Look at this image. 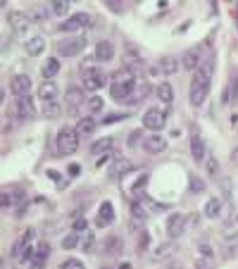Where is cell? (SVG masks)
<instances>
[{"label":"cell","instance_id":"cell-34","mask_svg":"<svg viewBox=\"0 0 238 269\" xmlns=\"http://www.w3.org/2000/svg\"><path fill=\"white\" fill-rule=\"evenodd\" d=\"M119 250H121V238L112 236L105 241V253H110V255H117Z\"/></svg>","mask_w":238,"mask_h":269},{"label":"cell","instance_id":"cell-16","mask_svg":"<svg viewBox=\"0 0 238 269\" xmlns=\"http://www.w3.org/2000/svg\"><path fill=\"white\" fill-rule=\"evenodd\" d=\"M48 258H50V246H48V243H41V246L36 248L33 260L29 262V265H31V269H43L45 262H48Z\"/></svg>","mask_w":238,"mask_h":269},{"label":"cell","instance_id":"cell-13","mask_svg":"<svg viewBox=\"0 0 238 269\" xmlns=\"http://www.w3.org/2000/svg\"><path fill=\"white\" fill-rule=\"evenodd\" d=\"M31 243H33V229H26L22 236L14 241V246H12V258L19 260V255H22L26 248H31Z\"/></svg>","mask_w":238,"mask_h":269},{"label":"cell","instance_id":"cell-47","mask_svg":"<svg viewBox=\"0 0 238 269\" xmlns=\"http://www.w3.org/2000/svg\"><path fill=\"white\" fill-rule=\"evenodd\" d=\"M119 119H121V115H110V117H105L103 122H105V124H112V122H119Z\"/></svg>","mask_w":238,"mask_h":269},{"label":"cell","instance_id":"cell-27","mask_svg":"<svg viewBox=\"0 0 238 269\" xmlns=\"http://www.w3.org/2000/svg\"><path fill=\"white\" fill-rule=\"evenodd\" d=\"M76 131H79V136H91V134L96 131V119L81 117L79 119V124H76Z\"/></svg>","mask_w":238,"mask_h":269},{"label":"cell","instance_id":"cell-9","mask_svg":"<svg viewBox=\"0 0 238 269\" xmlns=\"http://www.w3.org/2000/svg\"><path fill=\"white\" fill-rule=\"evenodd\" d=\"M84 86L86 91H100L105 86V74L100 69H84Z\"/></svg>","mask_w":238,"mask_h":269},{"label":"cell","instance_id":"cell-44","mask_svg":"<svg viewBox=\"0 0 238 269\" xmlns=\"http://www.w3.org/2000/svg\"><path fill=\"white\" fill-rule=\"evenodd\" d=\"M93 243H96V238H93V234H88L86 236V241H84V250H93Z\"/></svg>","mask_w":238,"mask_h":269},{"label":"cell","instance_id":"cell-18","mask_svg":"<svg viewBox=\"0 0 238 269\" xmlns=\"http://www.w3.org/2000/svg\"><path fill=\"white\" fill-rule=\"evenodd\" d=\"M115 57V45L110 41H100L96 45V62H110Z\"/></svg>","mask_w":238,"mask_h":269},{"label":"cell","instance_id":"cell-26","mask_svg":"<svg viewBox=\"0 0 238 269\" xmlns=\"http://www.w3.org/2000/svg\"><path fill=\"white\" fill-rule=\"evenodd\" d=\"M222 207H224V205H222L219 198H210V200L205 203V210H203V212H205L207 219H217L219 212H222Z\"/></svg>","mask_w":238,"mask_h":269},{"label":"cell","instance_id":"cell-20","mask_svg":"<svg viewBox=\"0 0 238 269\" xmlns=\"http://www.w3.org/2000/svg\"><path fill=\"white\" fill-rule=\"evenodd\" d=\"M191 155H193V160L200 164V162H205V145H203V138L198 136V134H193L191 136Z\"/></svg>","mask_w":238,"mask_h":269},{"label":"cell","instance_id":"cell-12","mask_svg":"<svg viewBox=\"0 0 238 269\" xmlns=\"http://www.w3.org/2000/svg\"><path fill=\"white\" fill-rule=\"evenodd\" d=\"M186 229V217L179 215V212H174V215H169V219H167V234H169V238H179L181 234H184Z\"/></svg>","mask_w":238,"mask_h":269},{"label":"cell","instance_id":"cell-49","mask_svg":"<svg viewBox=\"0 0 238 269\" xmlns=\"http://www.w3.org/2000/svg\"><path fill=\"white\" fill-rule=\"evenodd\" d=\"M234 162H236V164H238V148H236V150H234Z\"/></svg>","mask_w":238,"mask_h":269},{"label":"cell","instance_id":"cell-22","mask_svg":"<svg viewBox=\"0 0 238 269\" xmlns=\"http://www.w3.org/2000/svg\"><path fill=\"white\" fill-rule=\"evenodd\" d=\"M157 72L164 76L176 74V72H179V60H176V57H162L160 65H157Z\"/></svg>","mask_w":238,"mask_h":269},{"label":"cell","instance_id":"cell-17","mask_svg":"<svg viewBox=\"0 0 238 269\" xmlns=\"http://www.w3.org/2000/svg\"><path fill=\"white\" fill-rule=\"evenodd\" d=\"M17 115L22 119H31L36 115V105H33V100L29 96L17 98Z\"/></svg>","mask_w":238,"mask_h":269},{"label":"cell","instance_id":"cell-48","mask_svg":"<svg viewBox=\"0 0 238 269\" xmlns=\"http://www.w3.org/2000/svg\"><path fill=\"white\" fill-rule=\"evenodd\" d=\"M117 269H131V265H129V262H124V265H119Z\"/></svg>","mask_w":238,"mask_h":269},{"label":"cell","instance_id":"cell-43","mask_svg":"<svg viewBox=\"0 0 238 269\" xmlns=\"http://www.w3.org/2000/svg\"><path fill=\"white\" fill-rule=\"evenodd\" d=\"M10 205H12L10 191H2V210H10Z\"/></svg>","mask_w":238,"mask_h":269},{"label":"cell","instance_id":"cell-8","mask_svg":"<svg viewBox=\"0 0 238 269\" xmlns=\"http://www.w3.org/2000/svg\"><path fill=\"white\" fill-rule=\"evenodd\" d=\"M88 100H86V96H84V91L81 88H67V110L72 112V115H76L79 110L86 105Z\"/></svg>","mask_w":238,"mask_h":269},{"label":"cell","instance_id":"cell-11","mask_svg":"<svg viewBox=\"0 0 238 269\" xmlns=\"http://www.w3.org/2000/svg\"><path fill=\"white\" fill-rule=\"evenodd\" d=\"M143 148L150 152V155H160V152L167 150V140L160 134H150V136H145V140H143Z\"/></svg>","mask_w":238,"mask_h":269},{"label":"cell","instance_id":"cell-37","mask_svg":"<svg viewBox=\"0 0 238 269\" xmlns=\"http://www.w3.org/2000/svg\"><path fill=\"white\" fill-rule=\"evenodd\" d=\"M172 250H174L172 243H160V246H157V253H155V258H157V260H160V258H169V255H172Z\"/></svg>","mask_w":238,"mask_h":269},{"label":"cell","instance_id":"cell-6","mask_svg":"<svg viewBox=\"0 0 238 269\" xmlns=\"http://www.w3.org/2000/svg\"><path fill=\"white\" fill-rule=\"evenodd\" d=\"M164 124H167V115H164L160 108L145 110V115H143V127H145V129L160 131V129H164Z\"/></svg>","mask_w":238,"mask_h":269},{"label":"cell","instance_id":"cell-19","mask_svg":"<svg viewBox=\"0 0 238 269\" xmlns=\"http://www.w3.org/2000/svg\"><path fill=\"white\" fill-rule=\"evenodd\" d=\"M200 65H203V62H200V48H191V50L181 57V67H184V69H193L195 72Z\"/></svg>","mask_w":238,"mask_h":269},{"label":"cell","instance_id":"cell-46","mask_svg":"<svg viewBox=\"0 0 238 269\" xmlns=\"http://www.w3.org/2000/svg\"><path fill=\"white\" fill-rule=\"evenodd\" d=\"M198 250H200V253H203L205 258H212V248H210V246H200Z\"/></svg>","mask_w":238,"mask_h":269},{"label":"cell","instance_id":"cell-31","mask_svg":"<svg viewBox=\"0 0 238 269\" xmlns=\"http://www.w3.org/2000/svg\"><path fill=\"white\" fill-rule=\"evenodd\" d=\"M157 98L162 100L164 105H169V103L174 100V91H172V86H169V84H160V86H157Z\"/></svg>","mask_w":238,"mask_h":269},{"label":"cell","instance_id":"cell-35","mask_svg":"<svg viewBox=\"0 0 238 269\" xmlns=\"http://www.w3.org/2000/svg\"><path fill=\"white\" fill-rule=\"evenodd\" d=\"M103 105H105V100H103V98H100V96L88 98V103H86L88 112H93V115H96V112H100V110H103Z\"/></svg>","mask_w":238,"mask_h":269},{"label":"cell","instance_id":"cell-29","mask_svg":"<svg viewBox=\"0 0 238 269\" xmlns=\"http://www.w3.org/2000/svg\"><path fill=\"white\" fill-rule=\"evenodd\" d=\"M41 72H43L45 79H53V76L60 72V60H55V57H48V60L43 62V69H41Z\"/></svg>","mask_w":238,"mask_h":269},{"label":"cell","instance_id":"cell-30","mask_svg":"<svg viewBox=\"0 0 238 269\" xmlns=\"http://www.w3.org/2000/svg\"><path fill=\"white\" fill-rule=\"evenodd\" d=\"M236 98H238V76H234V79H231V84H229V88L224 91V100H222V103L229 105V103H234Z\"/></svg>","mask_w":238,"mask_h":269},{"label":"cell","instance_id":"cell-38","mask_svg":"<svg viewBox=\"0 0 238 269\" xmlns=\"http://www.w3.org/2000/svg\"><path fill=\"white\" fill-rule=\"evenodd\" d=\"M76 243H79V236H76V234H69V236L62 238V248H65V250H72Z\"/></svg>","mask_w":238,"mask_h":269},{"label":"cell","instance_id":"cell-50","mask_svg":"<svg viewBox=\"0 0 238 269\" xmlns=\"http://www.w3.org/2000/svg\"><path fill=\"white\" fill-rule=\"evenodd\" d=\"M0 5H2V7H5V5H7V0H0Z\"/></svg>","mask_w":238,"mask_h":269},{"label":"cell","instance_id":"cell-45","mask_svg":"<svg viewBox=\"0 0 238 269\" xmlns=\"http://www.w3.org/2000/svg\"><path fill=\"white\" fill-rule=\"evenodd\" d=\"M81 229H86V219H79V222H76V224H74V234H79Z\"/></svg>","mask_w":238,"mask_h":269},{"label":"cell","instance_id":"cell-10","mask_svg":"<svg viewBox=\"0 0 238 269\" xmlns=\"http://www.w3.org/2000/svg\"><path fill=\"white\" fill-rule=\"evenodd\" d=\"M10 91L14 93L17 98H22V96H29V91H31V79L26 74H17V76H12V81H10Z\"/></svg>","mask_w":238,"mask_h":269},{"label":"cell","instance_id":"cell-25","mask_svg":"<svg viewBox=\"0 0 238 269\" xmlns=\"http://www.w3.org/2000/svg\"><path fill=\"white\" fill-rule=\"evenodd\" d=\"M115 148V140L112 138H100L91 145V155H110Z\"/></svg>","mask_w":238,"mask_h":269},{"label":"cell","instance_id":"cell-28","mask_svg":"<svg viewBox=\"0 0 238 269\" xmlns=\"http://www.w3.org/2000/svg\"><path fill=\"white\" fill-rule=\"evenodd\" d=\"M48 7H50V12L55 17H65L67 10H69V0H50Z\"/></svg>","mask_w":238,"mask_h":269},{"label":"cell","instance_id":"cell-33","mask_svg":"<svg viewBox=\"0 0 238 269\" xmlns=\"http://www.w3.org/2000/svg\"><path fill=\"white\" fill-rule=\"evenodd\" d=\"M60 115H62V108L57 105V100H55V103H45L43 117H48V119H57Z\"/></svg>","mask_w":238,"mask_h":269},{"label":"cell","instance_id":"cell-41","mask_svg":"<svg viewBox=\"0 0 238 269\" xmlns=\"http://www.w3.org/2000/svg\"><path fill=\"white\" fill-rule=\"evenodd\" d=\"M29 19H31V22H43V19H45V12L43 10H33L31 14H29Z\"/></svg>","mask_w":238,"mask_h":269},{"label":"cell","instance_id":"cell-3","mask_svg":"<svg viewBox=\"0 0 238 269\" xmlns=\"http://www.w3.org/2000/svg\"><path fill=\"white\" fill-rule=\"evenodd\" d=\"M79 131L76 129H69V127H62V129L57 131V140H55V145H57V155H74L79 150Z\"/></svg>","mask_w":238,"mask_h":269},{"label":"cell","instance_id":"cell-4","mask_svg":"<svg viewBox=\"0 0 238 269\" xmlns=\"http://www.w3.org/2000/svg\"><path fill=\"white\" fill-rule=\"evenodd\" d=\"M84 48H86V38L84 36H72V38H65V41L57 43V53L62 57H74V55L84 53Z\"/></svg>","mask_w":238,"mask_h":269},{"label":"cell","instance_id":"cell-40","mask_svg":"<svg viewBox=\"0 0 238 269\" xmlns=\"http://www.w3.org/2000/svg\"><path fill=\"white\" fill-rule=\"evenodd\" d=\"M191 191H193V193H200V191H205V183L200 181V179H198V176H191Z\"/></svg>","mask_w":238,"mask_h":269},{"label":"cell","instance_id":"cell-39","mask_svg":"<svg viewBox=\"0 0 238 269\" xmlns=\"http://www.w3.org/2000/svg\"><path fill=\"white\" fill-rule=\"evenodd\" d=\"M131 210H133V217H136V219H145V217H148V212H145V207H143L141 203H133Z\"/></svg>","mask_w":238,"mask_h":269},{"label":"cell","instance_id":"cell-24","mask_svg":"<svg viewBox=\"0 0 238 269\" xmlns=\"http://www.w3.org/2000/svg\"><path fill=\"white\" fill-rule=\"evenodd\" d=\"M24 48H26V53L31 55V57H36V55H41L45 50V38H43V36H33V38L26 41Z\"/></svg>","mask_w":238,"mask_h":269},{"label":"cell","instance_id":"cell-14","mask_svg":"<svg viewBox=\"0 0 238 269\" xmlns=\"http://www.w3.org/2000/svg\"><path fill=\"white\" fill-rule=\"evenodd\" d=\"M57 93H60V91H57V84H55L53 79H45L43 84L38 86V98H41L43 103H55V100H57Z\"/></svg>","mask_w":238,"mask_h":269},{"label":"cell","instance_id":"cell-23","mask_svg":"<svg viewBox=\"0 0 238 269\" xmlns=\"http://www.w3.org/2000/svg\"><path fill=\"white\" fill-rule=\"evenodd\" d=\"M126 172H131V162L129 160H117L112 167H110V179H121V176H126Z\"/></svg>","mask_w":238,"mask_h":269},{"label":"cell","instance_id":"cell-15","mask_svg":"<svg viewBox=\"0 0 238 269\" xmlns=\"http://www.w3.org/2000/svg\"><path fill=\"white\" fill-rule=\"evenodd\" d=\"M112 222H115V210H112V203H110V200H105V203H100V207H98L96 224L98 226H110Z\"/></svg>","mask_w":238,"mask_h":269},{"label":"cell","instance_id":"cell-21","mask_svg":"<svg viewBox=\"0 0 238 269\" xmlns=\"http://www.w3.org/2000/svg\"><path fill=\"white\" fill-rule=\"evenodd\" d=\"M222 236L231 241V238H238V215H231L224 219V226H222Z\"/></svg>","mask_w":238,"mask_h":269},{"label":"cell","instance_id":"cell-36","mask_svg":"<svg viewBox=\"0 0 238 269\" xmlns=\"http://www.w3.org/2000/svg\"><path fill=\"white\" fill-rule=\"evenodd\" d=\"M60 269H86L84 267V262L81 260H76V258H67L60 262Z\"/></svg>","mask_w":238,"mask_h":269},{"label":"cell","instance_id":"cell-5","mask_svg":"<svg viewBox=\"0 0 238 269\" xmlns=\"http://www.w3.org/2000/svg\"><path fill=\"white\" fill-rule=\"evenodd\" d=\"M91 26V14L86 12H76L72 17H67V22L60 24V31L72 33V31H81V29H88Z\"/></svg>","mask_w":238,"mask_h":269},{"label":"cell","instance_id":"cell-1","mask_svg":"<svg viewBox=\"0 0 238 269\" xmlns=\"http://www.w3.org/2000/svg\"><path fill=\"white\" fill-rule=\"evenodd\" d=\"M210 84H212V60H207L205 65H200L193 72V81H191V105L193 108H200L205 103Z\"/></svg>","mask_w":238,"mask_h":269},{"label":"cell","instance_id":"cell-42","mask_svg":"<svg viewBox=\"0 0 238 269\" xmlns=\"http://www.w3.org/2000/svg\"><path fill=\"white\" fill-rule=\"evenodd\" d=\"M105 5L112 12H121V0H105Z\"/></svg>","mask_w":238,"mask_h":269},{"label":"cell","instance_id":"cell-2","mask_svg":"<svg viewBox=\"0 0 238 269\" xmlns=\"http://www.w3.org/2000/svg\"><path fill=\"white\" fill-rule=\"evenodd\" d=\"M133 88H136V76H133L131 69L121 67V69H117V72L112 74V81H110V96L115 98L117 103H124V100L133 93Z\"/></svg>","mask_w":238,"mask_h":269},{"label":"cell","instance_id":"cell-32","mask_svg":"<svg viewBox=\"0 0 238 269\" xmlns=\"http://www.w3.org/2000/svg\"><path fill=\"white\" fill-rule=\"evenodd\" d=\"M203 164H205V172L210 174L212 179H217V176H219V162H217V157H215V155H207V157H205V162H203Z\"/></svg>","mask_w":238,"mask_h":269},{"label":"cell","instance_id":"cell-7","mask_svg":"<svg viewBox=\"0 0 238 269\" xmlns=\"http://www.w3.org/2000/svg\"><path fill=\"white\" fill-rule=\"evenodd\" d=\"M7 22H10V29L14 31V36H26L29 33V14H24V12H10L7 14Z\"/></svg>","mask_w":238,"mask_h":269},{"label":"cell","instance_id":"cell-52","mask_svg":"<svg viewBox=\"0 0 238 269\" xmlns=\"http://www.w3.org/2000/svg\"><path fill=\"white\" fill-rule=\"evenodd\" d=\"M103 269H112V267H103Z\"/></svg>","mask_w":238,"mask_h":269},{"label":"cell","instance_id":"cell-51","mask_svg":"<svg viewBox=\"0 0 238 269\" xmlns=\"http://www.w3.org/2000/svg\"><path fill=\"white\" fill-rule=\"evenodd\" d=\"M69 2H79V0H69Z\"/></svg>","mask_w":238,"mask_h":269}]
</instances>
